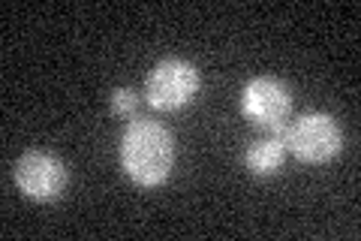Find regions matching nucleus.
Instances as JSON below:
<instances>
[{
    "label": "nucleus",
    "mask_w": 361,
    "mask_h": 241,
    "mask_svg": "<svg viewBox=\"0 0 361 241\" xmlns=\"http://www.w3.org/2000/svg\"><path fill=\"white\" fill-rule=\"evenodd\" d=\"M175 166V136L160 121L135 118L121 136V169L142 187H157Z\"/></svg>",
    "instance_id": "nucleus-1"
},
{
    "label": "nucleus",
    "mask_w": 361,
    "mask_h": 241,
    "mask_svg": "<svg viewBox=\"0 0 361 241\" xmlns=\"http://www.w3.org/2000/svg\"><path fill=\"white\" fill-rule=\"evenodd\" d=\"M277 136L283 139L286 151L301 163H329L343 148L341 124L325 112H307L295 121H286Z\"/></svg>",
    "instance_id": "nucleus-2"
},
{
    "label": "nucleus",
    "mask_w": 361,
    "mask_h": 241,
    "mask_svg": "<svg viewBox=\"0 0 361 241\" xmlns=\"http://www.w3.org/2000/svg\"><path fill=\"white\" fill-rule=\"evenodd\" d=\"M199 88H202V76L184 57H163L160 64H154V70L145 78V97L160 112H175L187 106L199 94Z\"/></svg>",
    "instance_id": "nucleus-3"
},
{
    "label": "nucleus",
    "mask_w": 361,
    "mask_h": 241,
    "mask_svg": "<svg viewBox=\"0 0 361 241\" xmlns=\"http://www.w3.org/2000/svg\"><path fill=\"white\" fill-rule=\"evenodd\" d=\"M241 112L256 127L277 133L292 114V90L274 76H256L241 90Z\"/></svg>",
    "instance_id": "nucleus-4"
},
{
    "label": "nucleus",
    "mask_w": 361,
    "mask_h": 241,
    "mask_svg": "<svg viewBox=\"0 0 361 241\" xmlns=\"http://www.w3.org/2000/svg\"><path fill=\"white\" fill-rule=\"evenodd\" d=\"M70 169L51 151H25L16 163V187L27 199L51 202L66 190Z\"/></svg>",
    "instance_id": "nucleus-5"
},
{
    "label": "nucleus",
    "mask_w": 361,
    "mask_h": 241,
    "mask_svg": "<svg viewBox=\"0 0 361 241\" xmlns=\"http://www.w3.org/2000/svg\"><path fill=\"white\" fill-rule=\"evenodd\" d=\"M283 160H286V145L277 133L253 142L244 154V163L253 175H274V172H280V166H283Z\"/></svg>",
    "instance_id": "nucleus-6"
},
{
    "label": "nucleus",
    "mask_w": 361,
    "mask_h": 241,
    "mask_svg": "<svg viewBox=\"0 0 361 241\" xmlns=\"http://www.w3.org/2000/svg\"><path fill=\"white\" fill-rule=\"evenodd\" d=\"M109 100H111V112L121 114V118L133 114V112H135V102H139V97H135L133 88H115Z\"/></svg>",
    "instance_id": "nucleus-7"
}]
</instances>
